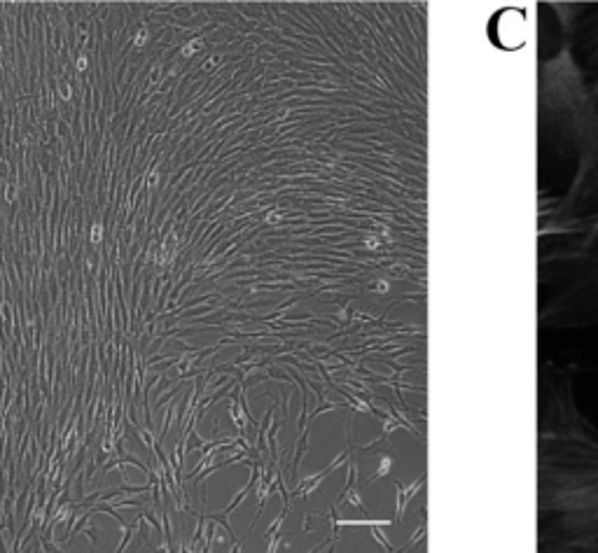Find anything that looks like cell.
<instances>
[{
    "label": "cell",
    "instance_id": "1",
    "mask_svg": "<svg viewBox=\"0 0 598 553\" xmlns=\"http://www.w3.org/2000/svg\"><path fill=\"white\" fill-rule=\"evenodd\" d=\"M176 402H171L169 409L164 411V420H162V427H159V437H157V441H164V437L169 434V430L173 427V420H176Z\"/></svg>",
    "mask_w": 598,
    "mask_h": 553
},
{
    "label": "cell",
    "instance_id": "2",
    "mask_svg": "<svg viewBox=\"0 0 598 553\" xmlns=\"http://www.w3.org/2000/svg\"><path fill=\"white\" fill-rule=\"evenodd\" d=\"M103 231H108L105 222H94L91 229H89V243L91 245H101L103 243Z\"/></svg>",
    "mask_w": 598,
    "mask_h": 553
},
{
    "label": "cell",
    "instance_id": "3",
    "mask_svg": "<svg viewBox=\"0 0 598 553\" xmlns=\"http://www.w3.org/2000/svg\"><path fill=\"white\" fill-rule=\"evenodd\" d=\"M82 532H84V534H87V537H89V544H91V546H94V548L98 546V539H101V532H98L96 527H91V525H89V523H87V525L82 527Z\"/></svg>",
    "mask_w": 598,
    "mask_h": 553
}]
</instances>
